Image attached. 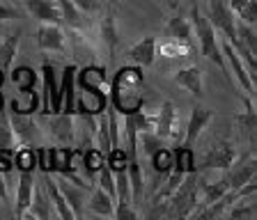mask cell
I'll return each instance as SVG.
<instances>
[{
    "instance_id": "obj_23",
    "label": "cell",
    "mask_w": 257,
    "mask_h": 220,
    "mask_svg": "<svg viewBox=\"0 0 257 220\" xmlns=\"http://www.w3.org/2000/svg\"><path fill=\"white\" fill-rule=\"evenodd\" d=\"M147 163H150L152 172H154V177L159 179V181L161 179H166L172 170V149L166 147V145L156 147V149L147 156Z\"/></svg>"
},
{
    "instance_id": "obj_2",
    "label": "cell",
    "mask_w": 257,
    "mask_h": 220,
    "mask_svg": "<svg viewBox=\"0 0 257 220\" xmlns=\"http://www.w3.org/2000/svg\"><path fill=\"white\" fill-rule=\"evenodd\" d=\"M191 26H193V35L198 39V46H200V51H202V55L209 62L218 65V69L223 71V76H225V81L232 83L230 74H227V67H225L223 51H220V42H218V37H216V28L211 26L207 14L200 12L198 5H193V10H191Z\"/></svg>"
},
{
    "instance_id": "obj_1",
    "label": "cell",
    "mask_w": 257,
    "mask_h": 220,
    "mask_svg": "<svg viewBox=\"0 0 257 220\" xmlns=\"http://www.w3.org/2000/svg\"><path fill=\"white\" fill-rule=\"evenodd\" d=\"M143 74L136 67H124L117 71L115 81H112V103L115 110H119L122 115L138 113L143 108Z\"/></svg>"
},
{
    "instance_id": "obj_6",
    "label": "cell",
    "mask_w": 257,
    "mask_h": 220,
    "mask_svg": "<svg viewBox=\"0 0 257 220\" xmlns=\"http://www.w3.org/2000/svg\"><path fill=\"white\" fill-rule=\"evenodd\" d=\"M156 135H159L163 142H175L179 145L182 142V122H179V115H177V108L172 101H166L163 106L159 108V113H156Z\"/></svg>"
},
{
    "instance_id": "obj_14",
    "label": "cell",
    "mask_w": 257,
    "mask_h": 220,
    "mask_svg": "<svg viewBox=\"0 0 257 220\" xmlns=\"http://www.w3.org/2000/svg\"><path fill=\"white\" fill-rule=\"evenodd\" d=\"M214 119V113L209 110V108H193L191 110V117L186 122V129H184V145L186 147H193V142L202 135V131L209 126V122Z\"/></svg>"
},
{
    "instance_id": "obj_20",
    "label": "cell",
    "mask_w": 257,
    "mask_h": 220,
    "mask_svg": "<svg viewBox=\"0 0 257 220\" xmlns=\"http://www.w3.org/2000/svg\"><path fill=\"white\" fill-rule=\"evenodd\" d=\"M55 215L53 206H51V199H48L46 190H44V183H35V190H32V199H30V206L26 209L23 218H39V220H46Z\"/></svg>"
},
{
    "instance_id": "obj_25",
    "label": "cell",
    "mask_w": 257,
    "mask_h": 220,
    "mask_svg": "<svg viewBox=\"0 0 257 220\" xmlns=\"http://www.w3.org/2000/svg\"><path fill=\"white\" fill-rule=\"evenodd\" d=\"M21 42V30H10V33L0 35V69L7 71L12 67Z\"/></svg>"
},
{
    "instance_id": "obj_41",
    "label": "cell",
    "mask_w": 257,
    "mask_h": 220,
    "mask_svg": "<svg viewBox=\"0 0 257 220\" xmlns=\"http://www.w3.org/2000/svg\"><path fill=\"white\" fill-rule=\"evenodd\" d=\"M250 0H227V5H230L232 14H236V12H241V7H246Z\"/></svg>"
},
{
    "instance_id": "obj_30",
    "label": "cell",
    "mask_w": 257,
    "mask_h": 220,
    "mask_svg": "<svg viewBox=\"0 0 257 220\" xmlns=\"http://www.w3.org/2000/svg\"><path fill=\"white\" fill-rule=\"evenodd\" d=\"M99 33H101L103 49H106L108 55L112 58V53H115V49H117V26H115V17H112V12H108L106 17H103Z\"/></svg>"
},
{
    "instance_id": "obj_13",
    "label": "cell",
    "mask_w": 257,
    "mask_h": 220,
    "mask_svg": "<svg viewBox=\"0 0 257 220\" xmlns=\"http://www.w3.org/2000/svg\"><path fill=\"white\" fill-rule=\"evenodd\" d=\"M44 190H46L48 199H51V206H53L55 215L58 218H64V220H74V211H71V206L67 204V199H64V195L60 193V188H58V181H55L53 177V172H44Z\"/></svg>"
},
{
    "instance_id": "obj_22",
    "label": "cell",
    "mask_w": 257,
    "mask_h": 220,
    "mask_svg": "<svg viewBox=\"0 0 257 220\" xmlns=\"http://www.w3.org/2000/svg\"><path fill=\"white\" fill-rule=\"evenodd\" d=\"M128 58L134 60L138 67H152L156 60V39L154 37H143L128 49Z\"/></svg>"
},
{
    "instance_id": "obj_15",
    "label": "cell",
    "mask_w": 257,
    "mask_h": 220,
    "mask_svg": "<svg viewBox=\"0 0 257 220\" xmlns=\"http://www.w3.org/2000/svg\"><path fill=\"white\" fill-rule=\"evenodd\" d=\"M106 103H108V94L101 90H83L78 92V97H76V113L80 115H99L101 110H106Z\"/></svg>"
},
{
    "instance_id": "obj_32",
    "label": "cell",
    "mask_w": 257,
    "mask_h": 220,
    "mask_svg": "<svg viewBox=\"0 0 257 220\" xmlns=\"http://www.w3.org/2000/svg\"><path fill=\"white\" fill-rule=\"evenodd\" d=\"M255 99L246 97V110L241 115H236V126L241 129V133L248 135V138H255V126H257V117H255Z\"/></svg>"
},
{
    "instance_id": "obj_11",
    "label": "cell",
    "mask_w": 257,
    "mask_h": 220,
    "mask_svg": "<svg viewBox=\"0 0 257 220\" xmlns=\"http://www.w3.org/2000/svg\"><path fill=\"white\" fill-rule=\"evenodd\" d=\"M7 119H10V126H12V131H14L16 145H21V147L35 145V138L39 135V126H37V122H35L32 115L12 113Z\"/></svg>"
},
{
    "instance_id": "obj_29",
    "label": "cell",
    "mask_w": 257,
    "mask_h": 220,
    "mask_svg": "<svg viewBox=\"0 0 257 220\" xmlns=\"http://www.w3.org/2000/svg\"><path fill=\"white\" fill-rule=\"evenodd\" d=\"M39 106V94L37 90H26V92H19L16 99H12L10 108L12 113H23V115H32L37 110Z\"/></svg>"
},
{
    "instance_id": "obj_26",
    "label": "cell",
    "mask_w": 257,
    "mask_h": 220,
    "mask_svg": "<svg viewBox=\"0 0 257 220\" xmlns=\"http://www.w3.org/2000/svg\"><path fill=\"white\" fill-rule=\"evenodd\" d=\"M78 74V71H76ZM78 78H80V87H87V90H106V83H108V78H106V69L103 67H99V65H87V67H83L80 69V74H78Z\"/></svg>"
},
{
    "instance_id": "obj_33",
    "label": "cell",
    "mask_w": 257,
    "mask_h": 220,
    "mask_svg": "<svg viewBox=\"0 0 257 220\" xmlns=\"http://www.w3.org/2000/svg\"><path fill=\"white\" fill-rule=\"evenodd\" d=\"M58 7H60V14H62V21L69 23L71 30H80V28L85 26L83 23V12L71 0H58Z\"/></svg>"
},
{
    "instance_id": "obj_27",
    "label": "cell",
    "mask_w": 257,
    "mask_h": 220,
    "mask_svg": "<svg viewBox=\"0 0 257 220\" xmlns=\"http://www.w3.org/2000/svg\"><path fill=\"white\" fill-rule=\"evenodd\" d=\"M106 163V156L99 151L96 145H90V147H83V154H80V167L85 170V174L90 179H94L101 170V165Z\"/></svg>"
},
{
    "instance_id": "obj_7",
    "label": "cell",
    "mask_w": 257,
    "mask_h": 220,
    "mask_svg": "<svg viewBox=\"0 0 257 220\" xmlns=\"http://www.w3.org/2000/svg\"><path fill=\"white\" fill-rule=\"evenodd\" d=\"M207 12L211 26L223 35L230 44L236 42V30H234V14H232L227 0H207Z\"/></svg>"
},
{
    "instance_id": "obj_43",
    "label": "cell",
    "mask_w": 257,
    "mask_h": 220,
    "mask_svg": "<svg viewBox=\"0 0 257 220\" xmlns=\"http://www.w3.org/2000/svg\"><path fill=\"white\" fill-rule=\"evenodd\" d=\"M5 74H7V71L0 69V90H3V83H5Z\"/></svg>"
},
{
    "instance_id": "obj_36",
    "label": "cell",
    "mask_w": 257,
    "mask_h": 220,
    "mask_svg": "<svg viewBox=\"0 0 257 220\" xmlns=\"http://www.w3.org/2000/svg\"><path fill=\"white\" fill-rule=\"evenodd\" d=\"M156 49L161 51V55L163 58H186L188 53H191V46H186V44L177 42V39H170V42H163L161 46H156Z\"/></svg>"
},
{
    "instance_id": "obj_28",
    "label": "cell",
    "mask_w": 257,
    "mask_h": 220,
    "mask_svg": "<svg viewBox=\"0 0 257 220\" xmlns=\"http://www.w3.org/2000/svg\"><path fill=\"white\" fill-rule=\"evenodd\" d=\"M257 213V206H255V193H248V195H241L236 197V202L232 204L230 209L225 211V215L232 220H241V218H255Z\"/></svg>"
},
{
    "instance_id": "obj_16",
    "label": "cell",
    "mask_w": 257,
    "mask_h": 220,
    "mask_svg": "<svg viewBox=\"0 0 257 220\" xmlns=\"http://www.w3.org/2000/svg\"><path fill=\"white\" fill-rule=\"evenodd\" d=\"M35 183H37L35 170H19V186H16V209H14L16 218H23L26 209L30 206Z\"/></svg>"
},
{
    "instance_id": "obj_39",
    "label": "cell",
    "mask_w": 257,
    "mask_h": 220,
    "mask_svg": "<svg viewBox=\"0 0 257 220\" xmlns=\"http://www.w3.org/2000/svg\"><path fill=\"white\" fill-rule=\"evenodd\" d=\"M12 19H19V10L10 0H0V21H12Z\"/></svg>"
},
{
    "instance_id": "obj_9",
    "label": "cell",
    "mask_w": 257,
    "mask_h": 220,
    "mask_svg": "<svg viewBox=\"0 0 257 220\" xmlns=\"http://www.w3.org/2000/svg\"><path fill=\"white\" fill-rule=\"evenodd\" d=\"M255 172H257V158L252 151H246L243 156L234 158L232 165L225 170V181H227L230 188H241L243 183L255 179Z\"/></svg>"
},
{
    "instance_id": "obj_8",
    "label": "cell",
    "mask_w": 257,
    "mask_h": 220,
    "mask_svg": "<svg viewBox=\"0 0 257 220\" xmlns=\"http://www.w3.org/2000/svg\"><path fill=\"white\" fill-rule=\"evenodd\" d=\"M53 177H55V181H58L60 193L64 195L67 204H69L71 211H74V215L76 218H83V215H85L83 206H85L87 197H90V186L76 183V181H71L69 177H62V174H53Z\"/></svg>"
},
{
    "instance_id": "obj_3",
    "label": "cell",
    "mask_w": 257,
    "mask_h": 220,
    "mask_svg": "<svg viewBox=\"0 0 257 220\" xmlns=\"http://www.w3.org/2000/svg\"><path fill=\"white\" fill-rule=\"evenodd\" d=\"M220 51H223L225 67H227V74H230L232 85L241 87L248 99H255V74L246 67V62L239 58V53H236L234 46H232L227 39L220 42Z\"/></svg>"
},
{
    "instance_id": "obj_42",
    "label": "cell",
    "mask_w": 257,
    "mask_h": 220,
    "mask_svg": "<svg viewBox=\"0 0 257 220\" xmlns=\"http://www.w3.org/2000/svg\"><path fill=\"white\" fill-rule=\"evenodd\" d=\"M0 202H7V183L3 172H0Z\"/></svg>"
},
{
    "instance_id": "obj_4",
    "label": "cell",
    "mask_w": 257,
    "mask_h": 220,
    "mask_svg": "<svg viewBox=\"0 0 257 220\" xmlns=\"http://www.w3.org/2000/svg\"><path fill=\"white\" fill-rule=\"evenodd\" d=\"M44 126V135L48 140H53L58 147H71L76 142V119L74 115H64V113H55V115H46L42 122Z\"/></svg>"
},
{
    "instance_id": "obj_5",
    "label": "cell",
    "mask_w": 257,
    "mask_h": 220,
    "mask_svg": "<svg viewBox=\"0 0 257 220\" xmlns=\"http://www.w3.org/2000/svg\"><path fill=\"white\" fill-rule=\"evenodd\" d=\"M236 158V151L232 147L230 140H218L209 147L202 154V158H195V167L200 170H227L232 165V161Z\"/></svg>"
},
{
    "instance_id": "obj_40",
    "label": "cell",
    "mask_w": 257,
    "mask_h": 220,
    "mask_svg": "<svg viewBox=\"0 0 257 220\" xmlns=\"http://www.w3.org/2000/svg\"><path fill=\"white\" fill-rule=\"evenodd\" d=\"M71 3H74L83 14H85V12H94L96 7H99V0H71Z\"/></svg>"
},
{
    "instance_id": "obj_38",
    "label": "cell",
    "mask_w": 257,
    "mask_h": 220,
    "mask_svg": "<svg viewBox=\"0 0 257 220\" xmlns=\"http://www.w3.org/2000/svg\"><path fill=\"white\" fill-rule=\"evenodd\" d=\"M234 19L248 23V26H255L257 23V0H250L246 7H241V12H236Z\"/></svg>"
},
{
    "instance_id": "obj_34",
    "label": "cell",
    "mask_w": 257,
    "mask_h": 220,
    "mask_svg": "<svg viewBox=\"0 0 257 220\" xmlns=\"http://www.w3.org/2000/svg\"><path fill=\"white\" fill-rule=\"evenodd\" d=\"M16 170H37V147H21L14 156Z\"/></svg>"
},
{
    "instance_id": "obj_35",
    "label": "cell",
    "mask_w": 257,
    "mask_h": 220,
    "mask_svg": "<svg viewBox=\"0 0 257 220\" xmlns=\"http://www.w3.org/2000/svg\"><path fill=\"white\" fill-rule=\"evenodd\" d=\"M71 49H74V55L78 60H90V65L92 62H94V60H92V55H94V51H92V46H90V42H87L85 37H83V35H78L74 30V33H71Z\"/></svg>"
},
{
    "instance_id": "obj_17",
    "label": "cell",
    "mask_w": 257,
    "mask_h": 220,
    "mask_svg": "<svg viewBox=\"0 0 257 220\" xmlns=\"http://www.w3.org/2000/svg\"><path fill=\"white\" fill-rule=\"evenodd\" d=\"M92 193L85 202L87 213L92 215H103V218H115V199L103 190L99 183H92Z\"/></svg>"
},
{
    "instance_id": "obj_10",
    "label": "cell",
    "mask_w": 257,
    "mask_h": 220,
    "mask_svg": "<svg viewBox=\"0 0 257 220\" xmlns=\"http://www.w3.org/2000/svg\"><path fill=\"white\" fill-rule=\"evenodd\" d=\"M44 74V101H42V113L44 115H55L62 110V101H60V85L55 83V69L51 62H44L42 67Z\"/></svg>"
},
{
    "instance_id": "obj_31",
    "label": "cell",
    "mask_w": 257,
    "mask_h": 220,
    "mask_svg": "<svg viewBox=\"0 0 257 220\" xmlns=\"http://www.w3.org/2000/svg\"><path fill=\"white\" fill-rule=\"evenodd\" d=\"M12 83L16 85L19 92L35 90V85H37V71L32 69V67H28V65L16 67V69L12 71Z\"/></svg>"
},
{
    "instance_id": "obj_46",
    "label": "cell",
    "mask_w": 257,
    "mask_h": 220,
    "mask_svg": "<svg viewBox=\"0 0 257 220\" xmlns=\"http://www.w3.org/2000/svg\"><path fill=\"white\" fill-rule=\"evenodd\" d=\"M182 3H193V0H182Z\"/></svg>"
},
{
    "instance_id": "obj_44",
    "label": "cell",
    "mask_w": 257,
    "mask_h": 220,
    "mask_svg": "<svg viewBox=\"0 0 257 220\" xmlns=\"http://www.w3.org/2000/svg\"><path fill=\"white\" fill-rule=\"evenodd\" d=\"M3 108H5V99H3V92H0V113H3Z\"/></svg>"
},
{
    "instance_id": "obj_21",
    "label": "cell",
    "mask_w": 257,
    "mask_h": 220,
    "mask_svg": "<svg viewBox=\"0 0 257 220\" xmlns=\"http://www.w3.org/2000/svg\"><path fill=\"white\" fill-rule=\"evenodd\" d=\"M175 83L179 87H184L186 92H191L195 99L204 97V81H202V71L198 67H184L175 74Z\"/></svg>"
},
{
    "instance_id": "obj_18",
    "label": "cell",
    "mask_w": 257,
    "mask_h": 220,
    "mask_svg": "<svg viewBox=\"0 0 257 220\" xmlns=\"http://www.w3.org/2000/svg\"><path fill=\"white\" fill-rule=\"evenodd\" d=\"M76 65L64 67L62 71V83H60V101H62L64 115H76Z\"/></svg>"
},
{
    "instance_id": "obj_24",
    "label": "cell",
    "mask_w": 257,
    "mask_h": 220,
    "mask_svg": "<svg viewBox=\"0 0 257 220\" xmlns=\"http://www.w3.org/2000/svg\"><path fill=\"white\" fill-rule=\"evenodd\" d=\"M166 35L170 39H177V42L186 44L193 49V42H195V35H193V26H191V19L186 17H172L166 26Z\"/></svg>"
},
{
    "instance_id": "obj_12",
    "label": "cell",
    "mask_w": 257,
    "mask_h": 220,
    "mask_svg": "<svg viewBox=\"0 0 257 220\" xmlns=\"http://www.w3.org/2000/svg\"><path fill=\"white\" fill-rule=\"evenodd\" d=\"M37 44L42 51H55V53H62L64 51V30L58 26V23H39L37 26Z\"/></svg>"
},
{
    "instance_id": "obj_37",
    "label": "cell",
    "mask_w": 257,
    "mask_h": 220,
    "mask_svg": "<svg viewBox=\"0 0 257 220\" xmlns=\"http://www.w3.org/2000/svg\"><path fill=\"white\" fill-rule=\"evenodd\" d=\"M0 151H16V138L7 117H0Z\"/></svg>"
},
{
    "instance_id": "obj_45",
    "label": "cell",
    "mask_w": 257,
    "mask_h": 220,
    "mask_svg": "<svg viewBox=\"0 0 257 220\" xmlns=\"http://www.w3.org/2000/svg\"><path fill=\"white\" fill-rule=\"evenodd\" d=\"M106 3H108V5H117L119 0H106Z\"/></svg>"
},
{
    "instance_id": "obj_19",
    "label": "cell",
    "mask_w": 257,
    "mask_h": 220,
    "mask_svg": "<svg viewBox=\"0 0 257 220\" xmlns=\"http://www.w3.org/2000/svg\"><path fill=\"white\" fill-rule=\"evenodd\" d=\"M23 5L39 23H58L60 26L62 21L58 0H23Z\"/></svg>"
}]
</instances>
